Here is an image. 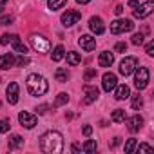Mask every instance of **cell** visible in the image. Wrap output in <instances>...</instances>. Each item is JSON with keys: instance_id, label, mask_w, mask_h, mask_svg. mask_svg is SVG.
<instances>
[{"instance_id": "cell-1", "label": "cell", "mask_w": 154, "mask_h": 154, "mask_svg": "<svg viewBox=\"0 0 154 154\" xmlns=\"http://www.w3.org/2000/svg\"><path fill=\"white\" fill-rule=\"evenodd\" d=\"M40 149L47 154H60L63 150V138L56 131H49L40 138Z\"/></svg>"}, {"instance_id": "cell-2", "label": "cell", "mask_w": 154, "mask_h": 154, "mask_svg": "<svg viewBox=\"0 0 154 154\" xmlns=\"http://www.w3.org/2000/svg\"><path fill=\"white\" fill-rule=\"evenodd\" d=\"M26 85H27V91H29L31 96H44L47 93V89H49L47 80L40 74H29Z\"/></svg>"}, {"instance_id": "cell-3", "label": "cell", "mask_w": 154, "mask_h": 154, "mask_svg": "<svg viewBox=\"0 0 154 154\" xmlns=\"http://www.w3.org/2000/svg\"><path fill=\"white\" fill-rule=\"evenodd\" d=\"M134 71H136V74H134V85H136L138 91H143L149 85V76H150L149 69L147 67H138Z\"/></svg>"}, {"instance_id": "cell-4", "label": "cell", "mask_w": 154, "mask_h": 154, "mask_svg": "<svg viewBox=\"0 0 154 154\" xmlns=\"http://www.w3.org/2000/svg\"><path fill=\"white\" fill-rule=\"evenodd\" d=\"M132 29H134V24H132V20H129V18H120V20L111 22V33H112V35L127 33V31H132Z\"/></svg>"}, {"instance_id": "cell-5", "label": "cell", "mask_w": 154, "mask_h": 154, "mask_svg": "<svg viewBox=\"0 0 154 154\" xmlns=\"http://www.w3.org/2000/svg\"><path fill=\"white\" fill-rule=\"evenodd\" d=\"M29 42H31L33 49H35V51H38V53H47V51L51 49V44H49V40H47L45 36L33 35V36L29 38Z\"/></svg>"}, {"instance_id": "cell-6", "label": "cell", "mask_w": 154, "mask_h": 154, "mask_svg": "<svg viewBox=\"0 0 154 154\" xmlns=\"http://www.w3.org/2000/svg\"><path fill=\"white\" fill-rule=\"evenodd\" d=\"M136 67H138V58H134V56H127V58L122 60V63H120V74L129 76V74L134 72Z\"/></svg>"}, {"instance_id": "cell-7", "label": "cell", "mask_w": 154, "mask_h": 154, "mask_svg": "<svg viewBox=\"0 0 154 154\" xmlns=\"http://www.w3.org/2000/svg\"><path fill=\"white\" fill-rule=\"evenodd\" d=\"M82 18V13L80 11H74V9H67L63 15H62V24L65 26V27H71V26H74L76 22H78Z\"/></svg>"}, {"instance_id": "cell-8", "label": "cell", "mask_w": 154, "mask_h": 154, "mask_svg": "<svg viewBox=\"0 0 154 154\" xmlns=\"http://www.w3.org/2000/svg\"><path fill=\"white\" fill-rule=\"evenodd\" d=\"M152 11H154V2H152V0H149V2H145V4H138L132 15L136 18H147Z\"/></svg>"}, {"instance_id": "cell-9", "label": "cell", "mask_w": 154, "mask_h": 154, "mask_svg": "<svg viewBox=\"0 0 154 154\" xmlns=\"http://www.w3.org/2000/svg\"><path fill=\"white\" fill-rule=\"evenodd\" d=\"M18 122H20V125L22 127H26V129H33L35 125H36V116L35 114H31V112H27V111H22L20 114H18Z\"/></svg>"}, {"instance_id": "cell-10", "label": "cell", "mask_w": 154, "mask_h": 154, "mask_svg": "<svg viewBox=\"0 0 154 154\" xmlns=\"http://www.w3.org/2000/svg\"><path fill=\"white\" fill-rule=\"evenodd\" d=\"M102 80H103L102 85H103V91H105V93H111V91L116 89V85H118V78H116L114 72H105Z\"/></svg>"}, {"instance_id": "cell-11", "label": "cell", "mask_w": 154, "mask_h": 154, "mask_svg": "<svg viewBox=\"0 0 154 154\" xmlns=\"http://www.w3.org/2000/svg\"><path fill=\"white\" fill-rule=\"evenodd\" d=\"M84 94H85V98L82 100V103H84V105H89V103H93V102L100 96V91H98V87L85 85V87H84Z\"/></svg>"}, {"instance_id": "cell-12", "label": "cell", "mask_w": 154, "mask_h": 154, "mask_svg": "<svg viewBox=\"0 0 154 154\" xmlns=\"http://www.w3.org/2000/svg\"><path fill=\"white\" fill-rule=\"evenodd\" d=\"M18 91H20V87H18V84H17V82H11V84L8 85L6 94H8V102H9L11 105L18 103Z\"/></svg>"}, {"instance_id": "cell-13", "label": "cell", "mask_w": 154, "mask_h": 154, "mask_svg": "<svg viewBox=\"0 0 154 154\" xmlns=\"http://www.w3.org/2000/svg\"><path fill=\"white\" fill-rule=\"evenodd\" d=\"M78 44H80L82 49H85V51H94V49H96V40H94L91 35H82L80 40H78Z\"/></svg>"}, {"instance_id": "cell-14", "label": "cell", "mask_w": 154, "mask_h": 154, "mask_svg": "<svg viewBox=\"0 0 154 154\" xmlns=\"http://www.w3.org/2000/svg\"><path fill=\"white\" fill-rule=\"evenodd\" d=\"M89 27H91V31L96 33V35H103V31H105L103 20H102L100 17H93V18L89 20Z\"/></svg>"}, {"instance_id": "cell-15", "label": "cell", "mask_w": 154, "mask_h": 154, "mask_svg": "<svg viewBox=\"0 0 154 154\" xmlns=\"http://www.w3.org/2000/svg\"><path fill=\"white\" fill-rule=\"evenodd\" d=\"M141 125H143V118H141L140 114H136V116H132V118L127 120V129H129L131 132H138V131L141 129Z\"/></svg>"}, {"instance_id": "cell-16", "label": "cell", "mask_w": 154, "mask_h": 154, "mask_svg": "<svg viewBox=\"0 0 154 154\" xmlns=\"http://www.w3.org/2000/svg\"><path fill=\"white\" fill-rule=\"evenodd\" d=\"M112 62H114V56H112V53H109V51H103V53L100 54V58H98V65H100V67H111Z\"/></svg>"}, {"instance_id": "cell-17", "label": "cell", "mask_w": 154, "mask_h": 154, "mask_svg": "<svg viewBox=\"0 0 154 154\" xmlns=\"http://www.w3.org/2000/svg\"><path fill=\"white\" fill-rule=\"evenodd\" d=\"M13 63H15V56L13 54H0V69H9V67H13Z\"/></svg>"}, {"instance_id": "cell-18", "label": "cell", "mask_w": 154, "mask_h": 154, "mask_svg": "<svg viewBox=\"0 0 154 154\" xmlns=\"http://www.w3.org/2000/svg\"><path fill=\"white\" fill-rule=\"evenodd\" d=\"M114 98H116V100H127V98H131V89H129L127 85H118Z\"/></svg>"}, {"instance_id": "cell-19", "label": "cell", "mask_w": 154, "mask_h": 154, "mask_svg": "<svg viewBox=\"0 0 154 154\" xmlns=\"http://www.w3.org/2000/svg\"><path fill=\"white\" fill-rule=\"evenodd\" d=\"M11 44H13V47H15V51H17V53H20V54H26V53H27V47L24 45V42H20V38H18L17 35H13Z\"/></svg>"}, {"instance_id": "cell-20", "label": "cell", "mask_w": 154, "mask_h": 154, "mask_svg": "<svg viewBox=\"0 0 154 154\" xmlns=\"http://www.w3.org/2000/svg\"><path fill=\"white\" fill-rule=\"evenodd\" d=\"M111 120H112L114 123H123V122H125V111H123V109H116V111H112Z\"/></svg>"}, {"instance_id": "cell-21", "label": "cell", "mask_w": 154, "mask_h": 154, "mask_svg": "<svg viewBox=\"0 0 154 154\" xmlns=\"http://www.w3.org/2000/svg\"><path fill=\"white\" fill-rule=\"evenodd\" d=\"M80 62H82V56H80L78 53H74V51L67 53V63H69V65H72V67H74V65H78Z\"/></svg>"}, {"instance_id": "cell-22", "label": "cell", "mask_w": 154, "mask_h": 154, "mask_svg": "<svg viewBox=\"0 0 154 154\" xmlns=\"http://www.w3.org/2000/svg\"><path fill=\"white\" fill-rule=\"evenodd\" d=\"M63 56H65V49H63V45H56L54 51H53V54H51L53 62H60Z\"/></svg>"}, {"instance_id": "cell-23", "label": "cell", "mask_w": 154, "mask_h": 154, "mask_svg": "<svg viewBox=\"0 0 154 154\" xmlns=\"http://www.w3.org/2000/svg\"><path fill=\"white\" fill-rule=\"evenodd\" d=\"M22 145H24V138H22V136H18V134L11 136L9 143H8V147H9V149H18V147H22Z\"/></svg>"}, {"instance_id": "cell-24", "label": "cell", "mask_w": 154, "mask_h": 154, "mask_svg": "<svg viewBox=\"0 0 154 154\" xmlns=\"http://www.w3.org/2000/svg\"><path fill=\"white\" fill-rule=\"evenodd\" d=\"M54 78H56V82H60V84H65V82H67V78H69V72H67V69H56V72H54Z\"/></svg>"}, {"instance_id": "cell-25", "label": "cell", "mask_w": 154, "mask_h": 154, "mask_svg": "<svg viewBox=\"0 0 154 154\" xmlns=\"http://www.w3.org/2000/svg\"><path fill=\"white\" fill-rule=\"evenodd\" d=\"M65 4H67V0H49V9L56 11V9H62Z\"/></svg>"}, {"instance_id": "cell-26", "label": "cell", "mask_w": 154, "mask_h": 154, "mask_svg": "<svg viewBox=\"0 0 154 154\" xmlns=\"http://www.w3.org/2000/svg\"><path fill=\"white\" fill-rule=\"evenodd\" d=\"M69 102V96L65 94V93H62V94H58V98L54 100V107H58V105H63V103H67Z\"/></svg>"}, {"instance_id": "cell-27", "label": "cell", "mask_w": 154, "mask_h": 154, "mask_svg": "<svg viewBox=\"0 0 154 154\" xmlns=\"http://www.w3.org/2000/svg\"><path fill=\"white\" fill-rule=\"evenodd\" d=\"M141 105H143V98H141L140 94H134V96H132V109H136V111H138Z\"/></svg>"}, {"instance_id": "cell-28", "label": "cell", "mask_w": 154, "mask_h": 154, "mask_svg": "<svg viewBox=\"0 0 154 154\" xmlns=\"http://www.w3.org/2000/svg\"><path fill=\"white\" fill-rule=\"evenodd\" d=\"M134 149H136V138L127 140V143H125V152H127V154H131Z\"/></svg>"}, {"instance_id": "cell-29", "label": "cell", "mask_w": 154, "mask_h": 154, "mask_svg": "<svg viewBox=\"0 0 154 154\" xmlns=\"http://www.w3.org/2000/svg\"><path fill=\"white\" fill-rule=\"evenodd\" d=\"M94 76H96V69H87L85 71V74H84V82H91L93 78H94Z\"/></svg>"}, {"instance_id": "cell-30", "label": "cell", "mask_w": 154, "mask_h": 154, "mask_svg": "<svg viewBox=\"0 0 154 154\" xmlns=\"http://www.w3.org/2000/svg\"><path fill=\"white\" fill-rule=\"evenodd\" d=\"M82 150H85V152H93V150H96V141H93V140H89L84 147H82Z\"/></svg>"}, {"instance_id": "cell-31", "label": "cell", "mask_w": 154, "mask_h": 154, "mask_svg": "<svg viewBox=\"0 0 154 154\" xmlns=\"http://www.w3.org/2000/svg\"><path fill=\"white\" fill-rule=\"evenodd\" d=\"M132 44H134V45H141V44H143V35H141V33L132 35Z\"/></svg>"}, {"instance_id": "cell-32", "label": "cell", "mask_w": 154, "mask_h": 154, "mask_svg": "<svg viewBox=\"0 0 154 154\" xmlns=\"http://www.w3.org/2000/svg\"><path fill=\"white\" fill-rule=\"evenodd\" d=\"M138 152H140V154H141V152H149V154H150V152H154V149H152L150 145H147V143H141V145L138 147Z\"/></svg>"}, {"instance_id": "cell-33", "label": "cell", "mask_w": 154, "mask_h": 154, "mask_svg": "<svg viewBox=\"0 0 154 154\" xmlns=\"http://www.w3.org/2000/svg\"><path fill=\"white\" fill-rule=\"evenodd\" d=\"M11 24H13V17L11 15H6V17L0 18V26H11Z\"/></svg>"}, {"instance_id": "cell-34", "label": "cell", "mask_w": 154, "mask_h": 154, "mask_svg": "<svg viewBox=\"0 0 154 154\" xmlns=\"http://www.w3.org/2000/svg\"><path fill=\"white\" fill-rule=\"evenodd\" d=\"M114 51H116V53H125V51H127V44H125V42H118V44L114 45Z\"/></svg>"}, {"instance_id": "cell-35", "label": "cell", "mask_w": 154, "mask_h": 154, "mask_svg": "<svg viewBox=\"0 0 154 154\" xmlns=\"http://www.w3.org/2000/svg\"><path fill=\"white\" fill-rule=\"evenodd\" d=\"M11 40H13V35H9V33H6L2 38H0V44L2 45H8V44H11Z\"/></svg>"}, {"instance_id": "cell-36", "label": "cell", "mask_w": 154, "mask_h": 154, "mask_svg": "<svg viewBox=\"0 0 154 154\" xmlns=\"http://www.w3.org/2000/svg\"><path fill=\"white\" fill-rule=\"evenodd\" d=\"M9 120H2V122H0V132H8L9 131Z\"/></svg>"}, {"instance_id": "cell-37", "label": "cell", "mask_w": 154, "mask_h": 154, "mask_svg": "<svg viewBox=\"0 0 154 154\" xmlns=\"http://www.w3.org/2000/svg\"><path fill=\"white\" fill-rule=\"evenodd\" d=\"M145 53H147L149 56H154V42H149V44H147V47H145Z\"/></svg>"}, {"instance_id": "cell-38", "label": "cell", "mask_w": 154, "mask_h": 154, "mask_svg": "<svg viewBox=\"0 0 154 154\" xmlns=\"http://www.w3.org/2000/svg\"><path fill=\"white\" fill-rule=\"evenodd\" d=\"M15 63H17L18 67H24V65H27V63H29V60H27L26 56H20L18 60H15Z\"/></svg>"}, {"instance_id": "cell-39", "label": "cell", "mask_w": 154, "mask_h": 154, "mask_svg": "<svg viewBox=\"0 0 154 154\" xmlns=\"http://www.w3.org/2000/svg\"><path fill=\"white\" fill-rule=\"evenodd\" d=\"M47 109H49V105H47V103H44V105H40V107H36V111H38V114H45V112H47Z\"/></svg>"}, {"instance_id": "cell-40", "label": "cell", "mask_w": 154, "mask_h": 154, "mask_svg": "<svg viewBox=\"0 0 154 154\" xmlns=\"http://www.w3.org/2000/svg\"><path fill=\"white\" fill-rule=\"evenodd\" d=\"M93 134V127L91 125H85L84 127V136H91Z\"/></svg>"}, {"instance_id": "cell-41", "label": "cell", "mask_w": 154, "mask_h": 154, "mask_svg": "<svg viewBox=\"0 0 154 154\" xmlns=\"http://www.w3.org/2000/svg\"><path fill=\"white\" fill-rule=\"evenodd\" d=\"M120 143H122V138H114V140H112V143H111V147L114 149V147H118Z\"/></svg>"}, {"instance_id": "cell-42", "label": "cell", "mask_w": 154, "mask_h": 154, "mask_svg": "<svg viewBox=\"0 0 154 154\" xmlns=\"http://www.w3.org/2000/svg\"><path fill=\"white\" fill-rule=\"evenodd\" d=\"M114 13H116V15H122V13H123V6H116V8H114Z\"/></svg>"}, {"instance_id": "cell-43", "label": "cell", "mask_w": 154, "mask_h": 154, "mask_svg": "<svg viewBox=\"0 0 154 154\" xmlns=\"http://www.w3.org/2000/svg\"><path fill=\"white\" fill-rule=\"evenodd\" d=\"M72 152H80V145L78 143H72Z\"/></svg>"}, {"instance_id": "cell-44", "label": "cell", "mask_w": 154, "mask_h": 154, "mask_svg": "<svg viewBox=\"0 0 154 154\" xmlns=\"http://www.w3.org/2000/svg\"><path fill=\"white\" fill-rule=\"evenodd\" d=\"M76 2H78V4H89L91 0H76Z\"/></svg>"}, {"instance_id": "cell-45", "label": "cell", "mask_w": 154, "mask_h": 154, "mask_svg": "<svg viewBox=\"0 0 154 154\" xmlns=\"http://www.w3.org/2000/svg\"><path fill=\"white\" fill-rule=\"evenodd\" d=\"M8 2V0H0V4H6Z\"/></svg>"}, {"instance_id": "cell-46", "label": "cell", "mask_w": 154, "mask_h": 154, "mask_svg": "<svg viewBox=\"0 0 154 154\" xmlns=\"http://www.w3.org/2000/svg\"><path fill=\"white\" fill-rule=\"evenodd\" d=\"M0 13H2V8H0Z\"/></svg>"}]
</instances>
